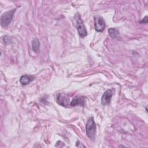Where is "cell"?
Listing matches in <instances>:
<instances>
[{
    "mask_svg": "<svg viewBox=\"0 0 148 148\" xmlns=\"http://www.w3.org/2000/svg\"><path fill=\"white\" fill-rule=\"evenodd\" d=\"M76 20V26L78 31V34L81 38H84L87 35V31L86 27L83 24V21L81 18V16L79 13H76L75 16Z\"/></svg>",
    "mask_w": 148,
    "mask_h": 148,
    "instance_id": "cell-2",
    "label": "cell"
},
{
    "mask_svg": "<svg viewBox=\"0 0 148 148\" xmlns=\"http://www.w3.org/2000/svg\"><path fill=\"white\" fill-rule=\"evenodd\" d=\"M57 103L64 106H67L68 105V99L64 95H62L61 94H58L57 97Z\"/></svg>",
    "mask_w": 148,
    "mask_h": 148,
    "instance_id": "cell-7",
    "label": "cell"
},
{
    "mask_svg": "<svg viewBox=\"0 0 148 148\" xmlns=\"http://www.w3.org/2000/svg\"><path fill=\"white\" fill-rule=\"evenodd\" d=\"M86 130L87 136L91 140H94L96 132V125L93 117H90L88 119L86 125Z\"/></svg>",
    "mask_w": 148,
    "mask_h": 148,
    "instance_id": "cell-1",
    "label": "cell"
},
{
    "mask_svg": "<svg viewBox=\"0 0 148 148\" xmlns=\"http://www.w3.org/2000/svg\"><path fill=\"white\" fill-rule=\"evenodd\" d=\"M16 9H12L9 11L5 12L1 17V24L3 27H8L12 22Z\"/></svg>",
    "mask_w": 148,
    "mask_h": 148,
    "instance_id": "cell-3",
    "label": "cell"
},
{
    "mask_svg": "<svg viewBox=\"0 0 148 148\" xmlns=\"http://www.w3.org/2000/svg\"><path fill=\"white\" fill-rule=\"evenodd\" d=\"M85 99L83 97H75L72 101L70 103V105L71 106H75L77 105H79L81 106H83L84 105Z\"/></svg>",
    "mask_w": 148,
    "mask_h": 148,
    "instance_id": "cell-6",
    "label": "cell"
},
{
    "mask_svg": "<svg viewBox=\"0 0 148 148\" xmlns=\"http://www.w3.org/2000/svg\"><path fill=\"white\" fill-rule=\"evenodd\" d=\"M40 42L38 39H34L32 42V49L35 53L38 52L39 50Z\"/></svg>",
    "mask_w": 148,
    "mask_h": 148,
    "instance_id": "cell-9",
    "label": "cell"
},
{
    "mask_svg": "<svg viewBox=\"0 0 148 148\" xmlns=\"http://www.w3.org/2000/svg\"><path fill=\"white\" fill-rule=\"evenodd\" d=\"M94 27L97 32H101L103 31L105 28V22L103 18L99 16H96L94 17Z\"/></svg>",
    "mask_w": 148,
    "mask_h": 148,
    "instance_id": "cell-4",
    "label": "cell"
},
{
    "mask_svg": "<svg viewBox=\"0 0 148 148\" xmlns=\"http://www.w3.org/2000/svg\"><path fill=\"white\" fill-rule=\"evenodd\" d=\"M113 94V89H109L105 91L101 98V103L103 106L108 105L110 103Z\"/></svg>",
    "mask_w": 148,
    "mask_h": 148,
    "instance_id": "cell-5",
    "label": "cell"
},
{
    "mask_svg": "<svg viewBox=\"0 0 148 148\" xmlns=\"http://www.w3.org/2000/svg\"><path fill=\"white\" fill-rule=\"evenodd\" d=\"M34 79V77L31 75H24L21 76L20 82L23 85H27L30 82H31Z\"/></svg>",
    "mask_w": 148,
    "mask_h": 148,
    "instance_id": "cell-8",
    "label": "cell"
},
{
    "mask_svg": "<svg viewBox=\"0 0 148 148\" xmlns=\"http://www.w3.org/2000/svg\"><path fill=\"white\" fill-rule=\"evenodd\" d=\"M147 16H145V17L142 20L140 21V23H147Z\"/></svg>",
    "mask_w": 148,
    "mask_h": 148,
    "instance_id": "cell-11",
    "label": "cell"
},
{
    "mask_svg": "<svg viewBox=\"0 0 148 148\" xmlns=\"http://www.w3.org/2000/svg\"><path fill=\"white\" fill-rule=\"evenodd\" d=\"M108 32L110 36H111L112 38H115L119 35V31H117V29L113 28H109L108 30Z\"/></svg>",
    "mask_w": 148,
    "mask_h": 148,
    "instance_id": "cell-10",
    "label": "cell"
}]
</instances>
